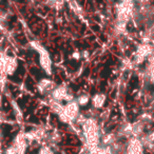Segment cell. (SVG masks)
Here are the masks:
<instances>
[{"instance_id": "obj_1", "label": "cell", "mask_w": 154, "mask_h": 154, "mask_svg": "<svg viewBox=\"0 0 154 154\" xmlns=\"http://www.w3.org/2000/svg\"><path fill=\"white\" fill-rule=\"evenodd\" d=\"M79 106L76 103V100H72L70 103H68L66 105L63 106L62 112L58 115L60 122L63 124L72 125L74 124V122L76 120V118L78 117V115L80 114L79 111Z\"/></svg>"}, {"instance_id": "obj_2", "label": "cell", "mask_w": 154, "mask_h": 154, "mask_svg": "<svg viewBox=\"0 0 154 154\" xmlns=\"http://www.w3.org/2000/svg\"><path fill=\"white\" fill-rule=\"evenodd\" d=\"M32 45L39 54V63H40V66L48 75H50L52 73V60L51 57H50L49 52L45 48L41 47L40 45H38V43L32 42Z\"/></svg>"}, {"instance_id": "obj_3", "label": "cell", "mask_w": 154, "mask_h": 154, "mask_svg": "<svg viewBox=\"0 0 154 154\" xmlns=\"http://www.w3.org/2000/svg\"><path fill=\"white\" fill-rule=\"evenodd\" d=\"M52 100L58 101V103H61V101H66V103H70L72 100H75L74 95L72 92L69 91V89L66 86H57L55 88V90L52 92L51 94Z\"/></svg>"}, {"instance_id": "obj_4", "label": "cell", "mask_w": 154, "mask_h": 154, "mask_svg": "<svg viewBox=\"0 0 154 154\" xmlns=\"http://www.w3.org/2000/svg\"><path fill=\"white\" fill-rule=\"evenodd\" d=\"M145 149L140 139L136 137H131L127 140L126 154H143Z\"/></svg>"}, {"instance_id": "obj_5", "label": "cell", "mask_w": 154, "mask_h": 154, "mask_svg": "<svg viewBox=\"0 0 154 154\" xmlns=\"http://www.w3.org/2000/svg\"><path fill=\"white\" fill-rule=\"evenodd\" d=\"M56 84L51 79H48V78H43L37 85V88H38L39 92L43 95H51L52 92L55 90Z\"/></svg>"}, {"instance_id": "obj_6", "label": "cell", "mask_w": 154, "mask_h": 154, "mask_svg": "<svg viewBox=\"0 0 154 154\" xmlns=\"http://www.w3.org/2000/svg\"><path fill=\"white\" fill-rule=\"evenodd\" d=\"M16 69H17V61H16L15 58L5 55V62H3L2 68L0 70V73L5 75H13L15 73Z\"/></svg>"}, {"instance_id": "obj_7", "label": "cell", "mask_w": 154, "mask_h": 154, "mask_svg": "<svg viewBox=\"0 0 154 154\" xmlns=\"http://www.w3.org/2000/svg\"><path fill=\"white\" fill-rule=\"evenodd\" d=\"M152 54V47L149 45H141L136 51V56H135V60L137 63H140L145 60V58L151 56Z\"/></svg>"}, {"instance_id": "obj_8", "label": "cell", "mask_w": 154, "mask_h": 154, "mask_svg": "<svg viewBox=\"0 0 154 154\" xmlns=\"http://www.w3.org/2000/svg\"><path fill=\"white\" fill-rule=\"evenodd\" d=\"M117 140H118V138L115 132L105 133V134L101 135L99 146H100V147H110V146L113 145V143Z\"/></svg>"}, {"instance_id": "obj_9", "label": "cell", "mask_w": 154, "mask_h": 154, "mask_svg": "<svg viewBox=\"0 0 154 154\" xmlns=\"http://www.w3.org/2000/svg\"><path fill=\"white\" fill-rule=\"evenodd\" d=\"M131 125H132V136L136 137V138H140L145 134L146 125L143 122H140L139 119Z\"/></svg>"}, {"instance_id": "obj_10", "label": "cell", "mask_w": 154, "mask_h": 154, "mask_svg": "<svg viewBox=\"0 0 154 154\" xmlns=\"http://www.w3.org/2000/svg\"><path fill=\"white\" fill-rule=\"evenodd\" d=\"M106 100H107V96L106 94H103V93H97L94 97L92 98V105L93 108L96 110H99L105 106Z\"/></svg>"}, {"instance_id": "obj_11", "label": "cell", "mask_w": 154, "mask_h": 154, "mask_svg": "<svg viewBox=\"0 0 154 154\" xmlns=\"http://www.w3.org/2000/svg\"><path fill=\"white\" fill-rule=\"evenodd\" d=\"M140 122H143V124L147 126V125H150L153 122L154 120V116L153 114L149 113V112H146V113H143L141 115H139V118H138Z\"/></svg>"}, {"instance_id": "obj_12", "label": "cell", "mask_w": 154, "mask_h": 154, "mask_svg": "<svg viewBox=\"0 0 154 154\" xmlns=\"http://www.w3.org/2000/svg\"><path fill=\"white\" fill-rule=\"evenodd\" d=\"M64 1H66V0H47V5H49L50 8L60 10L63 8Z\"/></svg>"}, {"instance_id": "obj_13", "label": "cell", "mask_w": 154, "mask_h": 154, "mask_svg": "<svg viewBox=\"0 0 154 154\" xmlns=\"http://www.w3.org/2000/svg\"><path fill=\"white\" fill-rule=\"evenodd\" d=\"M75 100H76V103H78L79 107H85V106H87L89 103H90L91 99L88 94H82V95H79Z\"/></svg>"}, {"instance_id": "obj_14", "label": "cell", "mask_w": 154, "mask_h": 154, "mask_svg": "<svg viewBox=\"0 0 154 154\" xmlns=\"http://www.w3.org/2000/svg\"><path fill=\"white\" fill-rule=\"evenodd\" d=\"M69 5H70L72 11L74 12L75 14H82V9L79 5V3L77 2L76 0H68Z\"/></svg>"}, {"instance_id": "obj_15", "label": "cell", "mask_w": 154, "mask_h": 154, "mask_svg": "<svg viewBox=\"0 0 154 154\" xmlns=\"http://www.w3.org/2000/svg\"><path fill=\"white\" fill-rule=\"evenodd\" d=\"M55 153L56 152L54 151V149L51 147V146L45 143V145H42L40 148H39L38 153L37 154H55Z\"/></svg>"}, {"instance_id": "obj_16", "label": "cell", "mask_w": 154, "mask_h": 154, "mask_svg": "<svg viewBox=\"0 0 154 154\" xmlns=\"http://www.w3.org/2000/svg\"><path fill=\"white\" fill-rule=\"evenodd\" d=\"M2 154H19V151H18L17 147L13 143H11L10 146H8L5 150L2 151Z\"/></svg>"}, {"instance_id": "obj_17", "label": "cell", "mask_w": 154, "mask_h": 154, "mask_svg": "<svg viewBox=\"0 0 154 154\" xmlns=\"http://www.w3.org/2000/svg\"><path fill=\"white\" fill-rule=\"evenodd\" d=\"M72 58H73V59H75V60H79L80 58H82V52H79V51L73 52Z\"/></svg>"}, {"instance_id": "obj_18", "label": "cell", "mask_w": 154, "mask_h": 154, "mask_svg": "<svg viewBox=\"0 0 154 154\" xmlns=\"http://www.w3.org/2000/svg\"><path fill=\"white\" fill-rule=\"evenodd\" d=\"M0 154H2V151H1V150H0Z\"/></svg>"}]
</instances>
